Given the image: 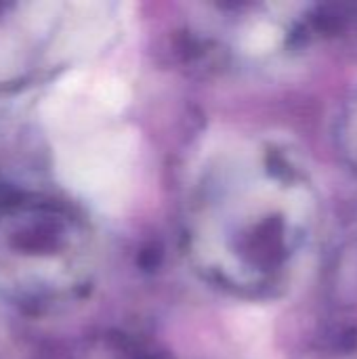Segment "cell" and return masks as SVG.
<instances>
[{
  "label": "cell",
  "instance_id": "6da1fadb",
  "mask_svg": "<svg viewBox=\"0 0 357 359\" xmlns=\"http://www.w3.org/2000/svg\"><path fill=\"white\" fill-rule=\"evenodd\" d=\"M320 225L305 164L261 137L219 143L198 166L183 210L194 271L242 299L284 292L301 273Z\"/></svg>",
  "mask_w": 357,
  "mask_h": 359
},
{
  "label": "cell",
  "instance_id": "7a4b0ae2",
  "mask_svg": "<svg viewBox=\"0 0 357 359\" xmlns=\"http://www.w3.org/2000/svg\"><path fill=\"white\" fill-rule=\"evenodd\" d=\"M46 271L59 301L84 288L90 265V231L67 204L19 191L0 206V269Z\"/></svg>",
  "mask_w": 357,
  "mask_h": 359
},
{
  "label": "cell",
  "instance_id": "3957f363",
  "mask_svg": "<svg viewBox=\"0 0 357 359\" xmlns=\"http://www.w3.org/2000/svg\"><path fill=\"white\" fill-rule=\"evenodd\" d=\"M345 137H347V154L351 156V160H353V164H356L357 168V105L356 109L349 114V118H347V133H345Z\"/></svg>",
  "mask_w": 357,
  "mask_h": 359
},
{
  "label": "cell",
  "instance_id": "277c9868",
  "mask_svg": "<svg viewBox=\"0 0 357 359\" xmlns=\"http://www.w3.org/2000/svg\"><path fill=\"white\" fill-rule=\"evenodd\" d=\"M6 8H8V4H4V2H0V15H2V13H4Z\"/></svg>",
  "mask_w": 357,
  "mask_h": 359
}]
</instances>
